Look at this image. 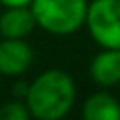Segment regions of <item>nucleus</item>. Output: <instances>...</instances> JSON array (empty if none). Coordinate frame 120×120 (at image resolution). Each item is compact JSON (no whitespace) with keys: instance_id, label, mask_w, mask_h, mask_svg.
Instances as JSON below:
<instances>
[{"instance_id":"nucleus-1","label":"nucleus","mask_w":120,"mask_h":120,"mask_svg":"<svg viewBox=\"0 0 120 120\" xmlns=\"http://www.w3.org/2000/svg\"><path fill=\"white\" fill-rule=\"evenodd\" d=\"M73 101L75 82L71 75L62 69H47L39 73L24 94L30 116L38 120H60L71 111Z\"/></svg>"},{"instance_id":"nucleus-2","label":"nucleus","mask_w":120,"mask_h":120,"mask_svg":"<svg viewBox=\"0 0 120 120\" xmlns=\"http://www.w3.org/2000/svg\"><path fill=\"white\" fill-rule=\"evenodd\" d=\"M32 13L38 26L54 36L77 32L86 22V0H32Z\"/></svg>"},{"instance_id":"nucleus-3","label":"nucleus","mask_w":120,"mask_h":120,"mask_svg":"<svg viewBox=\"0 0 120 120\" xmlns=\"http://www.w3.org/2000/svg\"><path fill=\"white\" fill-rule=\"evenodd\" d=\"M84 24L101 49H120V0H92Z\"/></svg>"},{"instance_id":"nucleus-4","label":"nucleus","mask_w":120,"mask_h":120,"mask_svg":"<svg viewBox=\"0 0 120 120\" xmlns=\"http://www.w3.org/2000/svg\"><path fill=\"white\" fill-rule=\"evenodd\" d=\"M34 60L32 47L19 38L0 39V73L8 77L22 75Z\"/></svg>"},{"instance_id":"nucleus-5","label":"nucleus","mask_w":120,"mask_h":120,"mask_svg":"<svg viewBox=\"0 0 120 120\" xmlns=\"http://www.w3.org/2000/svg\"><path fill=\"white\" fill-rule=\"evenodd\" d=\"M90 77L99 86L120 82V49H101L90 62Z\"/></svg>"},{"instance_id":"nucleus-6","label":"nucleus","mask_w":120,"mask_h":120,"mask_svg":"<svg viewBox=\"0 0 120 120\" xmlns=\"http://www.w3.org/2000/svg\"><path fill=\"white\" fill-rule=\"evenodd\" d=\"M36 17L30 6L6 8L0 15V36L2 38H19L24 39L36 26Z\"/></svg>"},{"instance_id":"nucleus-7","label":"nucleus","mask_w":120,"mask_h":120,"mask_svg":"<svg viewBox=\"0 0 120 120\" xmlns=\"http://www.w3.org/2000/svg\"><path fill=\"white\" fill-rule=\"evenodd\" d=\"M82 116L86 120H120V103L109 92H96L84 101Z\"/></svg>"},{"instance_id":"nucleus-8","label":"nucleus","mask_w":120,"mask_h":120,"mask_svg":"<svg viewBox=\"0 0 120 120\" xmlns=\"http://www.w3.org/2000/svg\"><path fill=\"white\" fill-rule=\"evenodd\" d=\"M26 118H32L26 103L9 101L0 107V120H26Z\"/></svg>"},{"instance_id":"nucleus-9","label":"nucleus","mask_w":120,"mask_h":120,"mask_svg":"<svg viewBox=\"0 0 120 120\" xmlns=\"http://www.w3.org/2000/svg\"><path fill=\"white\" fill-rule=\"evenodd\" d=\"M4 8H19V6H30L32 0H0Z\"/></svg>"},{"instance_id":"nucleus-10","label":"nucleus","mask_w":120,"mask_h":120,"mask_svg":"<svg viewBox=\"0 0 120 120\" xmlns=\"http://www.w3.org/2000/svg\"><path fill=\"white\" fill-rule=\"evenodd\" d=\"M0 77H2V73H0Z\"/></svg>"},{"instance_id":"nucleus-11","label":"nucleus","mask_w":120,"mask_h":120,"mask_svg":"<svg viewBox=\"0 0 120 120\" xmlns=\"http://www.w3.org/2000/svg\"><path fill=\"white\" fill-rule=\"evenodd\" d=\"M0 38H2V36H0Z\"/></svg>"}]
</instances>
